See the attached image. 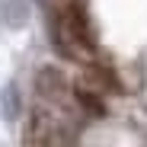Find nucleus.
<instances>
[{
	"label": "nucleus",
	"instance_id": "obj_1",
	"mask_svg": "<svg viewBox=\"0 0 147 147\" xmlns=\"http://www.w3.org/2000/svg\"><path fill=\"white\" fill-rule=\"evenodd\" d=\"M51 19H55V35L64 45V51L77 58L93 55V29H90L83 0H51Z\"/></svg>",
	"mask_w": 147,
	"mask_h": 147
},
{
	"label": "nucleus",
	"instance_id": "obj_2",
	"mask_svg": "<svg viewBox=\"0 0 147 147\" xmlns=\"http://www.w3.org/2000/svg\"><path fill=\"white\" fill-rule=\"evenodd\" d=\"M26 147H67V141L55 121H48L45 115H35L26 131Z\"/></svg>",
	"mask_w": 147,
	"mask_h": 147
}]
</instances>
